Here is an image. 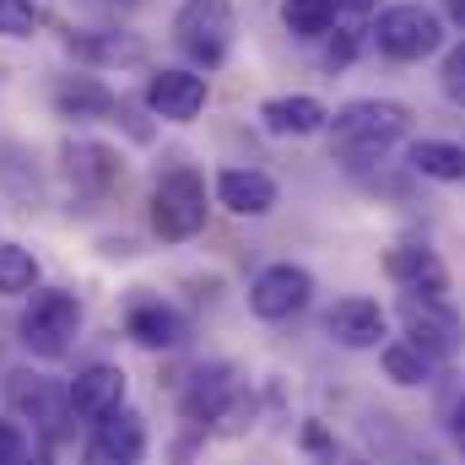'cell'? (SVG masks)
Wrapping results in <instances>:
<instances>
[{"instance_id":"ba28073f","label":"cell","mask_w":465,"mask_h":465,"mask_svg":"<svg viewBox=\"0 0 465 465\" xmlns=\"http://www.w3.org/2000/svg\"><path fill=\"white\" fill-rule=\"evenodd\" d=\"M384 276H390L401 292H411V298H444V292H450L444 260H439L433 249H422V243H395V249L384 254Z\"/></svg>"},{"instance_id":"5b68a950","label":"cell","mask_w":465,"mask_h":465,"mask_svg":"<svg viewBox=\"0 0 465 465\" xmlns=\"http://www.w3.org/2000/svg\"><path fill=\"white\" fill-rule=\"evenodd\" d=\"M82 331V303L76 292L65 287H49V292H33L27 314H22V347L38 351V357H60L71 347V336Z\"/></svg>"},{"instance_id":"4316f807","label":"cell","mask_w":465,"mask_h":465,"mask_svg":"<svg viewBox=\"0 0 465 465\" xmlns=\"http://www.w3.org/2000/svg\"><path fill=\"white\" fill-rule=\"evenodd\" d=\"M27 455H33L27 433H22L16 422H5V417H0V465H27Z\"/></svg>"},{"instance_id":"7c38bea8","label":"cell","mask_w":465,"mask_h":465,"mask_svg":"<svg viewBox=\"0 0 465 465\" xmlns=\"http://www.w3.org/2000/svg\"><path fill=\"white\" fill-rule=\"evenodd\" d=\"M146 104L163 119L184 124V119H195L206 109V76H195V71H157L146 82Z\"/></svg>"},{"instance_id":"4dcf8cb0","label":"cell","mask_w":465,"mask_h":465,"mask_svg":"<svg viewBox=\"0 0 465 465\" xmlns=\"http://www.w3.org/2000/svg\"><path fill=\"white\" fill-rule=\"evenodd\" d=\"M119 5H135V0H119Z\"/></svg>"},{"instance_id":"9c48e42d","label":"cell","mask_w":465,"mask_h":465,"mask_svg":"<svg viewBox=\"0 0 465 465\" xmlns=\"http://www.w3.org/2000/svg\"><path fill=\"white\" fill-rule=\"evenodd\" d=\"M65 401H71V417L104 422V417L124 411V373H119L114 362H93V368H82V373L71 379Z\"/></svg>"},{"instance_id":"ac0fdd59","label":"cell","mask_w":465,"mask_h":465,"mask_svg":"<svg viewBox=\"0 0 465 465\" xmlns=\"http://www.w3.org/2000/svg\"><path fill=\"white\" fill-rule=\"evenodd\" d=\"M411 168L422 179H439V184H465V146L460 141H417Z\"/></svg>"},{"instance_id":"5bb4252c","label":"cell","mask_w":465,"mask_h":465,"mask_svg":"<svg viewBox=\"0 0 465 465\" xmlns=\"http://www.w3.org/2000/svg\"><path fill=\"white\" fill-rule=\"evenodd\" d=\"M260 119H265L271 135H314V130L331 124V109L320 98H309V93H292V98H265Z\"/></svg>"},{"instance_id":"3957f363","label":"cell","mask_w":465,"mask_h":465,"mask_svg":"<svg viewBox=\"0 0 465 465\" xmlns=\"http://www.w3.org/2000/svg\"><path fill=\"white\" fill-rule=\"evenodd\" d=\"M173 38L195 65H223L232 49V0H184L173 16Z\"/></svg>"},{"instance_id":"d4e9b609","label":"cell","mask_w":465,"mask_h":465,"mask_svg":"<svg viewBox=\"0 0 465 465\" xmlns=\"http://www.w3.org/2000/svg\"><path fill=\"white\" fill-rule=\"evenodd\" d=\"M33 33H38L33 0H0V38H33Z\"/></svg>"},{"instance_id":"484cf974","label":"cell","mask_w":465,"mask_h":465,"mask_svg":"<svg viewBox=\"0 0 465 465\" xmlns=\"http://www.w3.org/2000/svg\"><path fill=\"white\" fill-rule=\"evenodd\" d=\"M439 82H444V98L465 109V44H455V49L444 54V71H439Z\"/></svg>"},{"instance_id":"30bf717a","label":"cell","mask_w":465,"mask_h":465,"mask_svg":"<svg viewBox=\"0 0 465 465\" xmlns=\"http://www.w3.org/2000/svg\"><path fill=\"white\" fill-rule=\"evenodd\" d=\"M141 455H146V422L135 411H114L87 439L82 465H141Z\"/></svg>"},{"instance_id":"e0dca14e","label":"cell","mask_w":465,"mask_h":465,"mask_svg":"<svg viewBox=\"0 0 465 465\" xmlns=\"http://www.w3.org/2000/svg\"><path fill=\"white\" fill-rule=\"evenodd\" d=\"M54 109L65 119H104V114H114L119 104L104 82H93V76H65V82L54 87Z\"/></svg>"},{"instance_id":"2e32d148","label":"cell","mask_w":465,"mask_h":465,"mask_svg":"<svg viewBox=\"0 0 465 465\" xmlns=\"http://www.w3.org/2000/svg\"><path fill=\"white\" fill-rule=\"evenodd\" d=\"M65 163H71V184L82 195H104L119 179V157L109 146H98V141H71L65 146Z\"/></svg>"},{"instance_id":"f1b7e54d","label":"cell","mask_w":465,"mask_h":465,"mask_svg":"<svg viewBox=\"0 0 465 465\" xmlns=\"http://www.w3.org/2000/svg\"><path fill=\"white\" fill-rule=\"evenodd\" d=\"M450 16H455V22L465 27V0H450Z\"/></svg>"},{"instance_id":"d6986e66","label":"cell","mask_w":465,"mask_h":465,"mask_svg":"<svg viewBox=\"0 0 465 465\" xmlns=\"http://www.w3.org/2000/svg\"><path fill=\"white\" fill-rule=\"evenodd\" d=\"M16 406H22L27 417H38V422H44L49 433H54V428L65 422V411H71V401H65V395H60L54 384H49V379H33V384H16Z\"/></svg>"},{"instance_id":"8fae6325","label":"cell","mask_w":465,"mask_h":465,"mask_svg":"<svg viewBox=\"0 0 465 465\" xmlns=\"http://www.w3.org/2000/svg\"><path fill=\"white\" fill-rule=\"evenodd\" d=\"M325 331H331V341H341V347L368 351V347L384 341L390 320H384V309H379L373 298H341V303L325 314Z\"/></svg>"},{"instance_id":"ffe728a7","label":"cell","mask_w":465,"mask_h":465,"mask_svg":"<svg viewBox=\"0 0 465 465\" xmlns=\"http://www.w3.org/2000/svg\"><path fill=\"white\" fill-rule=\"evenodd\" d=\"M379 362H384L390 384H401V390H417V384H428V357L411 347V341H384Z\"/></svg>"},{"instance_id":"7a4b0ae2","label":"cell","mask_w":465,"mask_h":465,"mask_svg":"<svg viewBox=\"0 0 465 465\" xmlns=\"http://www.w3.org/2000/svg\"><path fill=\"white\" fill-rule=\"evenodd\" d=\"M152 228L168 243H184L206 228V179L195 168H168L152 190Z\"/></svg>"},{"instance_id":"44dd1931","label":"cell","mask_w":465,"mask_h":465,"mask_svg":"<svg viewBox=\"0 0 465 465\" xmlns=\"http://www.w3.org/2000/svg\"><path fill=\"white\" fill-rule=\"evenodd\" d=\"M33 287H38V260H33V249L0 243V292H5V298H22V292H33Z\"/></svg>"},{"instance_id":"f546056e","label":"cell","mask_w":465,"mask_h":465,"mask_svg":"<svg viewBox=\"0 0 465 465\" xmlns=\"http://www.w3.org/2000/svg\"><path fill=\"white\" fill-rule=\"evenodd\" d=\"M336 5H351V11H368L373 0H336Z\"/></svg>"},{"instance_id":"8992f818","label":"cell","mask_w":465,"mask_h":465,"mask_svg":"<svg viewBox=\"0 0 465 465\" xmlns=\"http://www.w3.org/2000/svg\"><path fill=\"white\" fill-rule=\"evenodd\" d=\"M401 320H406V341L422 351L428 362H450L465 341L460 314L444 303V298H401Z\"/></svg>"},{"instance_id":"603a6c76","label":"cell","mask_w":465,"mask_h":465,"mask_svg":"<svg viewBox=\"0 0 465 465\" xmlns=\"http://www.w3.org/2000/svg\"><path fill=\"white\" fill-rule=\"evenodd\" d=\"M228 373H223V368H212V373H206V368H201V373H195V390H190V401H184V406H190V417H223V401H228Z\"/></svg>"},{"instance_id":"52a82bcc","label":"cell","mask_w":465,"mask_h":465,"mask_svg":"<svg viewBox=\"0 0 465 465\" xmlns=\"http://www.w3.org/2000/svg\"><path fill=\"white\" fill-rule=\"evenodd\" d=\"M309 298H314V276H309L303 265H292V260L265 265V271L254 276V287H249V309H254L260 320H292Z\"/></svg>"},{"instance_id":"83f0119b","label":"cell","mask_w":465,"mask_h":465,"mask_svg":"<svg viewBox=\"0 0 465 465\" xmlns=\"http://www.w3.org/2000/svg\"><path fill=\"white\" fill-rule=\"evenodd\" d=\"M450 433H455V444L465 450V401L455 406V422H450Z\"/></svg>"},{"instance_id":"7402d4cb","label":"cell","mask_w":465,"mask_h":465,"mask_svg":"<svg viewBox=\"0 0 465 465\" xmlns=\"http://www.w3.org/2000/svg\"><path fill=\"white\" fill-rule=\"evenodd\" d=\"M331 16H336V0H282V22H287L298 38L331 33Z\"/></svg>"},{"instance_id":"9a60e30c","label":"cell","mask_w":465,"mask_h":465,"mask_svg":"<svg viewBox=\"0 0 465 465\" xmlns=\"http://www.w3.org/2000/svg\"><path fill=\"white\" fill-rule=\"evenodd\" d=\"M124 331H130L135 347H146V351H173L184 341V320L168 303H135L130 320H124Z\"/></svg>"},{"instance_id":"6da1fadb","label":"cell","mask_w":465,"mask_h":465,"mask_svg":"<svg viewBox=\"0 0 465 465\" xmlns=\"http://www.w3.org/2000/svg\"><path fill=\"white\" fill-rule=\"evenodd\" d=\"M411 130V109L395 98H351L331 114V141L341 157H379Z\"/></svg>"},{"instance_id":"4fadbf2b","label":"cell","mask_w":465,"mask_h":465,"mask_svg":"<svg viewBox=\"0 0 465 465\" xmlns=\"http://www.w3.org/2000/svg\"><path fill=\"white\" fill-rule=\"evenodd\" d=\"M217 201L238 217H265L276 206V179L260 168H223L217 173Z\"/></svg>"},{"instance_id":"277c9868","label":"cell","mask_w":465,"mask_h":465,"mask_svg":"<svg viewBox=\"0 0 465 465\" xmlns=\"http://www.w3.org/2000/svg\"><path fill=\"white\" fill-rule=\"evenodd\" d=\"M373 44L390 60H428L444 44V16L428 5H390L373 22Z\"/></svg>"},{"instance_id":"cb8c5ba5","label":"cell","mask_w":465,"mask_h":465,"mask_svg":"<svg viewBox=\"0 0 465 465\" xmlns=\"http://www.w3.org/2000/svg\"><path fill=\"white\" fill-rule=\"evenodd\" d=\"M76 54H93V60H119V65H135L146 54L141 38H71Z\"/></svg>"}]
</instances>
